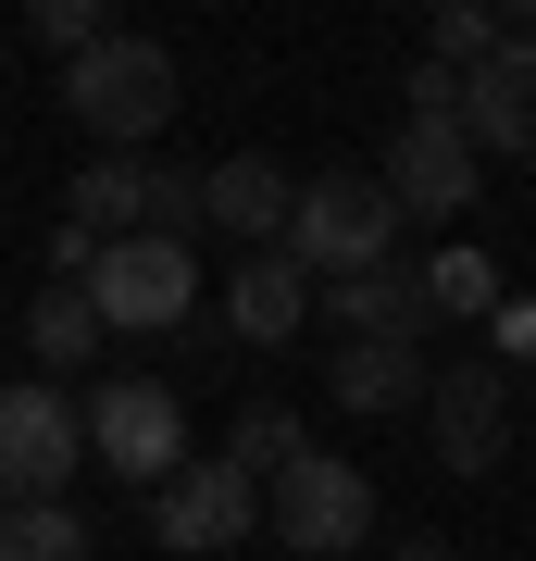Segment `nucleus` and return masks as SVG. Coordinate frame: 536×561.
<instances>
[{"instance_id": "obj_1", "label": "nucleus", "mask_w": 536, "mask_h": 561, "mask_svg": "<svg viewBox=\"0 0 536 561\" xmlns=\"http://www.w3.org/2000/svg\"><path fill=\"white\" fill-rule=\"evenodd\" d=\"M62 113H76L113 162H150V138L175 125V50H162V38H125V25H113L88 62H62Z\"/></svg>"}, {"instance_id": "obj_2", "label": "nucleus", "mask_w": 536, "mask_h": 561, "mask_svg": "<svg viewBox=\"0 0 536 561\" xmlns=\"http://www.w3.org/2000/svg\"><path fill=\"white\" fill-rule=\"evenodd\" d=\"M88 474V424H76V387H0V512H38Z\"/></svg>"}, {"instance_id": "obj_3", "label": "nucleus", "mask_w": 536, "mask_h": 561, "mask_svg": "<svg viewBox=\"0 0 536 561\" xmlns=\"http://www.w3.org/2000/svg\"><path fill=\"white\" fill-rule=\"evenodd\" d=\"M262 524H275L299 561H338V549L375 537V474H362V461H338V449H299L287 474L262 486Z\"/></svg>"}, {"instance_id": "obj_4", "label": "nucleus", "mask_w": 536, "mask_h": 561, "mask_svg": "<svg viewBox=\"0 0 536 561\" xmlns=\"http://www.w3.org/2000/svg\"><path fill=\"white\" fill-rule=\"evenodd\" d=\"M399 250V213H387V187L375 175H312L299 187V213H287V262L299 275H375V262Z\"/></svg>"}, {"instance_id": "obj_5", "label": "nucleus", "mask_w": 536, "mask_h": 561, "mask_svg": "<svg viewBox=\"0 0 536 561\" xmlns=\"http://www.w3.org/2000/svg\"><path fill=\"white\" fill-rule=\"evenodd\" d=\"M76 424H88V461H100V474H125V486H162V474L187 461V400H175V387H150V375L88 387Z\"/></svg>"}, {"instance_id": "obj_6", "label": "nucleus", "mask_w": 536, "mask_h": 561, "mask_svg": "<svg viewBox=\"0 0 536 561\" xmlns=\"http://www.w3.org/2000/svg\"><path fill=\"white\" fill-rule=\"evenodd\" d=\"M187 300H199V262L175 238H113L88 262V312L113 337H162V324H187Z\"/></svg>"}, {"instance_id": "obj_7", "label": "nucleus", "mask_w": 536, "mask_h": 561, "mask_svg": "<svg viewBox=\"0 0 536 561\" xmlns=\"http://www.w3.org/2000/svg\"><path fill=\"white\" fill-rule=\"evenodd\" d=\"M512 400H524V387L499 375V350H487V362H449V375H424V437H437L449 474H499V449H512Z\"/></svg>"}, {"instance_id": "obj_8", "label": "nucleus", "mask_w": 536, "mask_h": 561, "mask_svg": "<svg viewBox=\"0 0 536 561\" xmlns=\"http://www.w3.org/2000/svg\"><path fill=\"white\" fill-rule=\"evenodd\" d=\"M375 187H387V213H412V225H461L487 201V162L461 125H399V150L375 162Z\"/></svg>"}, {"instance_id": "obj_9", "label": "nucleus", "mask_w": 536, "mask_h": 561, "mask_svg": "<svg viewBox=\"0 0 536 561\" xmlns=\"http://www.w3.org/2000/svg\"><path fill=\"white\" fill-rule=\"evenodd\" d=\"M250 524H262V486L225 474V461H175V474L150 486V537L187 549V561H199V549H238Z\"/></svg>"}, {"instance_id": "obj_10", "label": "nucleus", "mask_w": 536, "mask_h": 561, "mask_svg": "<svg viewBox=\"0 0 536 561\" xmlns=\"http://www.w3.org/2000/svg\"><path fill=\"white\" fill-rule=\"evenodd\" d=\"M461 138L475 162H536V38H499L461 76Z\"/></svg>"}, {"instance_id": "obj_11", "label": "nucleus", "mask_w": 536, "mask_h": 561, "mask_svg": "<svg viewBox=\"0 0 536 561\" xmlns=\"http://www.w3.org/2000/svg\"><path fill=\"white\" fill-rule=\"evenodd\" d=\"M287 213H299V175L262 162V150H225L213 175H199V225L238 238V250H287Z\"/></svg>"}, {"instance_id": "obj_12", "label": "nucleus", "mask_w": 536, "mask_h": 561, "mask_svg": "<svg viewBox=\"0 0 536 561\" xmlns=\"http://www.w3.org/2000/svg\"><path fill=\"white\" fill-rule=\"evenodd\" d=\"M312 312L338 324V337H399V350H424V262H375V275H324L312 287Z\"/></svg>"}, {"instance_id": "obj_13", "label": "nucleus", "mask_w": 536, "mask_h": 561, "mask_svg": "<svg viewBox=\"0 0 536 561\" xmlns=\"http://www.w3.org/2000/svg\"><path fill=\"white\" fill-rule=\"evenodd\" d=\"M424 375H437V362L399 350V337H338V362H324V400L362 412V424H387V412H424Z\"/></svg>"}, {"instance_id": "obj_14", "label": "nucleus", "mask_w": 536, "mask_h": 561, "mask_svg": "<svg viewBox=\"0 0 536 561\" xmlns=\"http://www.w3.org/2000/svg\"><path fill=\"white\" fill-rule=\"evenodd\" d=\"M225 324H238L250 350L299 337V324H312V275H299L287 250H250V262H238V287H225Z\"/></svg>"}, {"instance_id": "obj_15", "label": "nucleus", "mask_w": 536, "mask_h": 561, "mask_svg": "<svg viewBox=\"0 0 536 561\" xmlns=\"http://www.w3.org/2000/svg\"><path fill=\"white\" fill-rule=\"evenodd\" d=\"M62 225H76V238H138V162H113V150H88V175L62 187Z\"/></svg>"}, {"instance_id": "obj_16", "label": "nucleus", "mask_w": 536, "mask_h": 561, "mask_svg": "<svg viewBox=\"0 0 536 561\" xmlns=\"http://www.w3.org/2000/svg\"><path fill=\"white\" fill-rule=\"evenodd\" d=\"M25 350H38V387H50V375H76V362L100 350L88 287H38V312H25Z\"/></svg>"}, {"instance_id": "obj_17", "label": "nucleus", "mask_w": 536, "mask_h": 561, "mask_svg": "<svg viewBox=\"0 0 536 561\" xmlns=\"http://www.w3.org/2000/svg\"><path fill=\"white\" fill-rule=\"evenodd\" d=\"M299 449H312V437H299V412H287V400H250V412H238V437H225L213 461H225V474H250V486H275Z\"/></svg>"}, {"instance_id": "obj_18", "label": "nucleus", "mask_w": 536, "mask_h": 561, "mask_svg": "<svg viewBox=\"0 0 536 561\" xmlns=\"http://www.w3.org/2000/svg\"><path fill=\"white\" fill-rule=\"evenodd\" d=\"M0 561H88V524L38 500V512H0Z\"/></svg>"}, {"instance_id": "obj_19", "label": "nucleus", "mask_w": 536, "mask_h": 561, "mask_svg": "<svg viewBox=\"0 0 536 561\" xmlns=\"http://www.w3.org/2000/svg\"><path fill=\"white\" fill-rule=\"evenodd\" d=\"M424 312H499V262L487 250H437L424 262Z\"/></svg>"}, {"instance_id": "obj_20", "label": "nucleus", "mask_w": 536, "mask_h": 561, "mask_svg": "<svg viewBox=\"0 0 536 561\" xmlns=\"http://www.w3.org/2000/svg\"><path fill=\"white\" fill-rule=\"evenodd\" d=\"M499 38H512V25H499L487 0H449V13H437V50H424V62H449V76H475V62H487Z\"/></svg>"}, {"instance_id": "obj_21", "label": "nucleus", "mask_w": 536, "mask_h": 561, "mask_svg": "<svg viewBox=\"0 0 536 561\" xmlns=\"http://www.w3.org/2000/svg\"><path fill=\"white\" fill-rule=\"evenodd\" d=\"M25 25H38V38H50L62 62H88L100 38H113V13H100V0H38V13H25Z\"/></svg>"}, {"instance_id": "obj_22", "label": "nucleus", "mask_w": 536, "mask_h": 561, "mask_svg": "<svg viewBox=\"0 0 536 561\" xmlns=\"http://www.w3.org/2000/svg\"><path fill=\"white\" fill-rule=\"evenodd\" d=\"M399 101H412L399 125H461V76H449V62H412V76H399Z\"/></svg>"}, {"instance_id": "obj_23", "label": "nucleus", "mask_w": 536, "mask_h": 561, "mask_svg": "<svg viewBox=\"0 0 536 561\" xmlns=\"http://www.w3.org/2000/svg\"><path fill=\"white\" fill-rule=\"evenodd\" d=\"M387 561H449V537H399V549H387Z\"/></svg>"}, {"instance_id": "obj_24", "label": "nucleus", "mask_w": 536, "mask_h": 561, "mask_svg": "<svg viewBox=\"0 0 536 561\" xmlns=\"http://www.w3.org/2000/svg\"><path fill=\"white\" fill-rule=\"evenodd\" d=\"M524 449H536V387H524Z\"/></svg>"}]
</instances>
